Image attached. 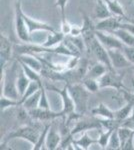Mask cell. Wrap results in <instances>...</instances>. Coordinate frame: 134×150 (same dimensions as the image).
<instances>
[{
    "instance_id": "1",
    "label": "cell",
    "mask_w": 134,
    "mask_h": 150,
    "mask_svg": "<svg viewBox=\"0 0 134 150\" xmlns=\"http://www.w3.org/2000/svg\"><path fill=\"white\" fill-rule=\"evenodd\" d=\"M68 89L74 102L75 112L82 115L87 109L90 92L82 84H68Z\"/></svg>"
},
{
    "instance_id": "2",
    "label": "cell",
    "mask_w": 134,
    "mask_h": 150,
    "mask_svg": "<svg viewBox=\"0 0 134 150\" xmlns=\"http://www.w3.org/2000/svg\"><path fill=\"white\" fill-rule=\"evenodd\" d=\"M41 132H42L41 130L32 126V125H24V126L19 127L18 129L9 133L6 139L21 138L24 140H27L28 142H30L34 146L38 142V140H39Z\"/></svg>"
},
{
    "instance_id": "3",
    "label": "cell",
    "mask_w": 134,
    "mask_h": 150,
    "mask_svg": "<svg viewBox=\"0 0 134 150\" xmlns=\"http://www.w3.org/2000/svg\"><path fill=\"white\" fill-rule=\"evenodd\" d=\"M23 13L24 12L22 10V7H21V0H18L15 5V31L17 37L22 42L27 43L31 41V34L28 30Z\"/></svg>"
},
{
    "instance_id": "4",
    "label": "cell",
    "mask_w": 134,
    "mask_h": 150,
    "mask_svg": "<svg viewBox=\"0 0 134 150\" xmlns=\"http://www.w3.org/2000/svg\"><path fill=\"white\" fill-rule=\"evenodd\" d=\"M95 35L98 38V40L101 42V44L106 48L109 49H122L124 44L118 39L114 34L106 31L95 30Z\"/></svg>"
},
{
    "instance_id": "5",
    "label": "cell",
    "mask_w": 134,
    "mask_h": 150,
    "mask_svg": "<svg viewBox=\"0 0 134 150\" xmlns=\"http://www.w3.org/2000/svg\"><path fill=\"white\" fill-rule=\"evenodd\" d=\"M98 83L100 89L103 88H113L120 89L123 87L122 79L115 73V70H108L105 74H103L98 79Z\"/></svg>"
},
{
    "instance_id": "6",
    "label": "cell",
    "mask_w": 134,
    "mask_h": 150,
    "mask_svg": "<svg viewBox=\"0 0 134 150\" xmlns=\"http://www.w3.org/2000/svg\"><path fill=\"white\" fill-rule=\"evenodd\" d=\"M48 89L52 91H55L57 94H59L62 100V112L64 113V115H69L71 113L75 112V106L74 102H73L71 96L69 93V89H68V85H65L63 87V89H58L56 87L49 86Z\"/></svg>"
},
{
    "instance_id": "7",
    "label": "cell",
    "mask_w": 134,
    "mask_h": 150,
    "mask_svg": "<svg viewBox=\"0 0 134 150\" xmlns=\"http://www.w3.org/2000/svg\"><path fill=\"white\" fill-rule=\"evenodd\" d=\"M108 54L114 69H123L126 67H131L132 65L126 58L122 49H109Z\"/></svg>"
},
{
    "instance_id": "8",
    "label": "cell",
    "mask_w": 134,
    "mask_h": 150,
    "mask_svg": "<svg viewBox=\"0 0 134 150\" xmlns=\"http://www.w3.org/2000/svg\"><path fill=\"white\" fill-rule=\"evenodd\" d=\"M28 113L31 118H33L35 120H40V121L53 120L55 118L64 115V113L62 111H60V112H53L50 109H41V108H35V109L29 110Z\"/></svg>"
},
{
    "instance_id": "9",
    "label": "cell",
    "mask_w": 134,
    "mask_h": 150,
    "mask_svg": "<svg viewBox=\"0 0 134 150\" xmlns=\"http://www.w3.org/2000/svg\"><path fill=\"white\" fill-rule=\"evenodd\" d=\"M23 16L24 19H25L26 24H27V27L30 34H32L33 32H36V31H44V32H54L55 31V29L51 25H49V24L32 19L31 17H29L28 15H26L25 13H23Z\"/></svg>"
},
{
    "instance_id": "10",
    "label": "cell",
    "mask_w": 134,
    "mask_h": 150,
    "mask_svg": "<svg viewBox=\"0 0 134 150\" xmlns=\"http://www.w3.org/2000/svg\"><path fill=\"white\" fill-rule=\"evenodd\" d=\"M119 17L112 15L110 17L99 20L95 25V30H100V31H106V32H111V31L115 30L120 27L121 21L119 20Z\"/></svg>"
},
{
    "instance_id": "11",
    "label": "cell",
    "mask_w": 134,
    "mask_h": 150,
    "mask_svg": "<svg viewBox=\"0 0 134 150\" xmlns=\"http://www.w3.org/2000/svg\"><path fill=\"white\" fill-rule=\"evenodd\" d=\"M12 56V44L9 38L1 33L0 36V60L4 63H8Z\"/></svg>"
},
{
    "instance_id": "12",
    "label": "cell",
    "mask_w": 134,
    "mask_h": 150,
    "mask_svg": "<svg viewBox=\"0 0 134 150\" xmlns=\"http://www.w3.org/2000/svg\"><path fill=\"white\" fill-rule=\"evenodd\" d=\"M61 136L60 134L56 131V129L53 126L49 127V130L47 132V135H46V139H45V146L46 149L49 150H54L57 149L58 146L61 143Z\"/></svg>"
},
{
    "instance_id": "13",
    "label": "cell",
    "mask_w": 134,
    "mask_h": 150,
    "mask_svg": "<svg viewBox=\"0 0 134 150\" xmlns=\"http://www.w3.org/2000/svg\"><path fill=\"white\" fill-rule=\"evenodd\" d=\"M134 109V100L130 99L126 103H124L123 106H120L118 109L114 110V118L123 122L125 119L130 117Z\"/></svg>"
},
{
    "instance_id": "14",
    "label": "cell",
    "mask_w": 134,
    "mask_h": 150,
    "mask_svg": "<svg viewBox=\"0 0 134 150\" xmlns=\"http://www.w3.org/2000/svg\"><path fill=\"white\" fill-rule=\"evenodd\" d=\"M19 61L23 62L26 65H28L29 67H31L32 69H34L35 71L39 72L41 74L42 71L44 70V64L43 62L40 60V58H37L33 55L30 54H22L19 58Z\"/></svg>"
},
{
    "instance_id": "15",
    "label": "cell",
    "mask_w": 134,
    "mask_h": 150,
    "mask_svg": "<svg viewBox=\"0 0 134 150\" xmlns=\"http://www.w3.org/2000/svg\"><path fill=\"white\" fill-rule=\"evenodd\" d=\"M110 33L115 35L123 43L124 46L134 47V35L129 32L128 30L124 28H117L115 30L111 31Z\"/></svg>"
},
{
    "instance_id": "16",
    "label": "cell",
    "mask_w": 134,
    "mask_h": 150,
    "mask_svg": "<svg viewBox=\"0 0 134 150\" xmlns=\"http://www.w3.org/2000/svg\"><path fill=\"white\" fill-rule=\"evenodd\" d=\"M94 16L98 20H102L112 16V13L109 10L108 6L104 0H95L94 6Z\"/></svg>"
},
{
    "instance_id": "17",
    "label": "cell",
    "mask_w": 134,
    "mask_h": 150,
    "mask_svg": "<svg viewBox=\"0 0 134 150\" xmlns=\"http://www.w3.org/2000/svg\"><path fill=\"white\" fill-rule=\"evenodd\" d=\"M31 80L27 77V75L25 74V72L23 71L22 67L20 66V69L18 70V74H17V79H16V86L17 90L19 92L20 98L23 96V94L25 93V91L27 90L29 84H30ZM20 100V99H19Z\"/></svg>"
},
{
    "instance_id": "18",
    "label": "cell",
    "mask_w": 134,
    "mask_h": 150,
    "mask_svg": "<svg viewBox=\"0 0 134 150\" xmlns=\"http://www.w3.org/2000/svg\"><path fill=\"white\" fill-rule=\"evenodd\" d=\"M64 34L62 32H49V34L47 35V38L43 43H41V46L46 47V48H52L56 47L58 44L62 43V41L64 40Z\"/></svg>"
},
{
    "instance_id": "19",
    "label": "cell",
    "mask_w": 134,
    "mask_h": 150,
    "mask_svg": "<svg viewBox=\"0 0 134 150\" xmlns=\"http://www.w3.org/2000/svg\"><path fill=\"white\" fill-rule=\"evenodd\" d=\"M108 70L109 69L107 68V66L105 64L97 61V63L92 65L88 71L86 72V76L85 77H89V78H93V79H97V80H98L102 75L105 74Z\"/></svg>"
},
{
    "instance_id": "20",
    "label": "cell",
    "mask_w": 134,
    "mask_h": 150,
    "mask_svg": "<svg viewBox=\"0 0 134 150\" xmlns=\"http://www.w3.org/2000/svg\"><path fill=\"white\" fill-rule=\"evenodd\" d=\"M91 112L93 115L102 117L103 119H110V118H114V110L110 109V107L107 106L106 104H104V103L98 104L96 107L91 110Z\"/></svg>"
},
{
    "instance_id": "21",
    "label": "cell",
    "mask_w": 134,
    "mask_h": 150,
    "mask_svg": "<svg viewBox=\"0 0 134 150\" xmlns=\"http://www.w3.org/2000/svg\"><path fill=\"white\" fill-rule=\"evenodd\" d=\"M105 3L108 6L109 10L112 13V15L116 16V17L122 18V19H127L126 18V15L124 13L123 7L120 5V3L117 1V0H104Z\"/></svg>"
},
{
    "instance_id": "22",
    "label": "cell",
    "mask_w": 134,
    "mask_h": 150,
    "mask_svg": "<svg viewBox=\"0 0 134 150\" xmlns=\"http://www.w3.org/2000/svg\"><path fill=\"white\" fill-rule=\"evenodd\" d=\"M40 95H41V88L37 91V92H35L33 95H31L30 97H28L26 99L21 106H23V108H25V109L28 111L35 109V108H38V106H39Z\"/></svg>"
},
{
    "instance_id": "23",
    "label": "cell",
    "mask_w": 134,
    "mask_h": 150,
    "mask_svg": "<svg viewBox=\"0 0 134 150\" xmlns=\"http://www.w3.org/2000/svg\"><path fill=\"white\" fill-rule=\"evenodd\" d=\"M73 143L76 146H79V149H89V147L93 143H97V140L91 138L88 135L87 131H84L82 136L78 139L74 140Z\"/></svg>"
},
{
    "instance_id": "24",
    "label": "cell",
    "mask_w": 134,
    "mask_h": 150,
    "mask_svg": "<svg viewBox=\"0 0 134 150\" xmlns=\"http://www.w3.org/2000/svg\"><path fill=\"white\" fill-rule=\"evenodd\" d=\"M18 62H19V64H20V66L22 67L23 71L25 72V74L27 75V77L31 81H36V82H39L40 84H42V81H41V74L39 72L35 71V70L32 69L31 67H29L28 65L19 61V60H18Z\"/></svg>"
},
{
    "instance_id": "25",
    "label": "cell",
    "mask_w": 134,
    "mask_h": 150,
    "mask_svg": "<svg viewBox=\"0 0 134 150\" xmlns=\"http://www.w3.org/2000/svg\"><path fill=\"white\" fill-rule=\"evenodd\" d=\"M43 84H40L39 82H36V81H31L30 84H29L27 90L25 91V93L23 94V96L20 98V100H19V102H20V105H22V103L24 101L26 100L28 97H30L31 95H33L35 92H37L38 90L41 88V86H42Z\"/></svg>"
},
{
    "instance_id": "26",
    "label": "cell",
    "mask_w": 134,
    "mask_h": 150,
    "mask_svg": "<svg viewBox=\"0 0 134 150\" xmlns=\"http://www.w3.org/2000/svg\"><path fill=\"white\" fill-rule=\"evenodd\" d=\"M82 85H83L90 93H95L100 90V86H99V83L97 79L84 77L83 80H82Z\"/></svg>"
},
{
    "instance_id": "27",
    "label": "cell",
    "mask_w": 134,
    "mask_h": 150,
    "mask_svg": "<svg viewBox=\"0 0 134 150\" xmlns=\"http://www.w3.org/2000/svg\"><path fill=\"white\" fill-rule=\"evenodd\" d=\"M121 147V142L120 138H119L118 131L117 129L113 130V132L111 133V136L109 138L108 144L106 146V149H110V150H116V149H120Z\"/></svg>"
},
{
    "instance_id": "28",
    "label": "cell",
    "mask_w": 134,
    "mask_h": 150,
    "mask_svg": "<svg viewBox=\"0 0 134 150\" xmlns=\"http://www.w3.org/2000/svg\"><path fill=\"white\" fill-rule=\"evenodd\" d=\"M0 105H1V112L5 111L6 109L10 107H14V106H20V102L18 99L9 98L6 96L1 95V100H0Z\"/></svg>"
},
{
    "instance_id": "29",
    "label": "cell",
    "mask_w": 134,
    "mask_h": 150,
    "mask_svg": "<svg viewBox=\"0 0 134 150\" xmlns=\"http://www.w3.org/2000/svg\"><path fill=\"white\" fill-rule=\"evenodd\" d=\"M115 130V129H114ZM113 132V130H106L104 129V131H102L100 133V135L98 136L97 138V144L103 149H106V146L108 144V141H109V138L111 136V133Z\"/></svg>"
},
{
    "instance_id": "30",
    "label": "cell",
    "mask_w": 134,
    "mask_h": 150,
    "mask_svg": "<svg viewBox=\"0 0 134 150\" xmlns=\"http://www.w3.org/2000/svg\"><path fill=\"white\" fill-rule=\"evenodd\" d=\"M38 108H41V109H50L49 101H48L47 94H46V89L44 85L41 86V95H40L39 106H38Z\"/></svg>"
},
{
    "instance_id": "31",
    "label": "cell",
    "mask_w": 134,
    "mask_h": 150,
    "mask_svg": "<svg viewBox=\"0 0 134 150\" xmlns=\"http://www.w3.org/2000/svg\"><path fill=\"white\" fill-rule=\"evenodd\" d=\"M122 50H123L124 54H125L126 58L129 60V62L132 65H134V47L123 46Z\"/></svg>"
},
{
    "instance_id": "32",
    "label": "cell",
    "mask_w": 134,
    "mask_h": 150,
    "mask_svg": "<svg viewBox=\"0 0 134 150\" xmlns=\"http://www.w3.org/2000/svg\"><path fill=\"white\" fill-rule=\"evenodd\" d=\"M67 3H68V0H56L55 5L60 9V11H61L62 20L66 19V16H65V8H66V6H67Z\"/></svg>"
},
{
    "instance_id": "33",
    "label": "cell",
    "mask_w": 134,
    "mask_h": 150,
    "mask_svg": "<svg viewBox=\"0 0 134 150\" xmlns=\"http://www.w3.org/2000/svg\"><path fill=\"white\" fill-rule=\"evenodd\" d=\"M71 28L72 25L67 21V19H64V20L61 21V32L64 35H69L70 32H71Z\"/></svg>"
},
{
    "instance_id": "34",
    "label": "cell",
    "mask_w": 134,
    "mask_h": 150,
    "mask_svg": "<svg viewBox=\"0 0 134 150\" xmlns=\"http://www.w3.org/2000/svg\"><path fill=\"white\" fill-rule=\"evenodd\" d=\"M119 28L126 29V30H128L129 32L134 35V22H121Z\"/></svg>"
},
{
    "instance_id": "35",
    "label": "cell",
    "mask_w": 134,
    "mask_h": 150,
    "mask_svg": "<svg viewBox=\"0 0 134 150\" xmlns=\"http://www.w3.org/2000/svg\"><path fill=\"white\" fill-rule=\"evenodd\" d=\"M131 70H132L133 74H134V65H131Z\"/></svg>"
}]
</instances>
